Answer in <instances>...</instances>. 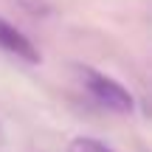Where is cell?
I'll list each match as a JSON object with an SVG mask.
<instances>
[{
	"instance_id": "1",
	"label": "cell",
	"mask_w": 152,
	"mask_h": 152,
	"mask_svg": "<svg viewBox=\"0 0 152 152\" xmlns=\"http://www.w3.org/2000/svg\"><path fill=\"white\" fill-rule=\"evenodd\" d=\"M76 73H79L82 87L90 93L93 102H99L107 110H115V113H132V104L135 102H132V93L124 85H118L115 79L93 71V68H82V65L76 68Z\"/></svg>"
},
{
	"instance_id": "2",
	"label": "cell",
	"mask_w": 152,
	"mask_h": 152,
	"mask_svg": "<svg viewBox=\"0 0 152 152\" xmlns=\"http://www.w3.org/2000/svg\"><path fill=\"white\" fill-rule=\"evenodd\" d=\"M0 51H6V54L14 56V59L31 62V65L39 62V51L34 48V42L20 31V28H14L11 23H6L3 17H0Z\"/></svg>"
},
{
	"instance_id": "3",
	"label": "cell",
	"mask_w": 152,
	"mask_h": 152,
	"mask_svg": "<svg viewBox=\"0 0 152 152\" xmlns=\"http://www.w3.org/2000/svg\"><path fill=\"white\" fill-rule=\"evenodd\" d=\"M68 152H113V149L104 147V144L96 141V138H73Z\"/></svg>"
},
{
	"instance_id": "4",
	"label": "cell",
	"mask_w": 152,
	"mask_h": 152,
	"mask_svg": "<svg viewBox=\"0 0 152 152\" xmlns=\"http://www.w3.org/2000/svg\"><path fill=\"white\" fill-rule=\"evenodd\" d=\"M0 144H3V127H0Z\"/></svg>"
}]
</instances>
